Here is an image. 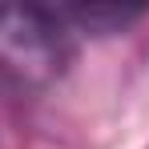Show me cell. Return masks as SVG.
Listing matches in <instances>:
<instances>
[{
  "mask_svg": "<svg viewBox=\"0 0 149 149\" xmlns=\"http://www.w3.org/2000/svg\"><path fill=\"white\" fill-rule=\"evenodd\" d=\"M52 12L65 20L69 32H125L133 20L145 16V4H121V0H69V4H52Z\"/></svg>",
  "mask_w": 149,
  "mask_h": 149,
  "instance_id": "2",
  "label": "cell"
},
{
  "mask_svg": "<svg viewBox=\"0 0 149 149\" xmlns=\"http://www.w3.org/2000/svg\"><path fill=\"white\" fill-rule=\"evenodd\" d=\"M73 61V36L52 4L0 0V73L20 85H52Z\"/></svg>",
  "mask_w": 149,
  "mask_h": 149,
  "instance_id": "1",
  "label": "cell"
}]
</instances>
